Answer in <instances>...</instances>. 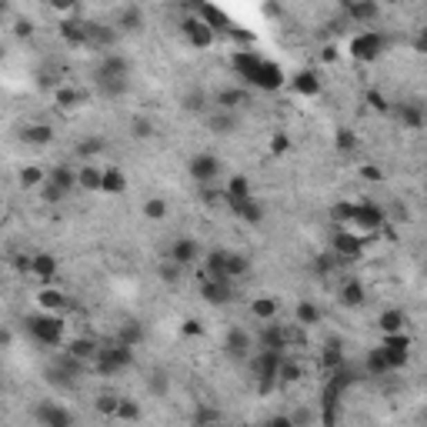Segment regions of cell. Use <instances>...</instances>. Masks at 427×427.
<instances>
[{
	"label": "cell",
	"instance_id": "14",
	"mask_svg": "<svg viewBox=\"0 0 427 427\" xmlns=\"http://www.w3.org/2000/svg\"><path fill=\"white\" fill-rule=\"evenodd\" d=\"M201 294H204L207 304L224 307V304H230V300H234V284H230V280H204Z\"/></svg>",
	"mask_w": 427,
	"mask_h": 427
},
{
	"label": "cell",
	"instance_id": "30",
	"mask_svg": "<svg viewBox=\"0 0 427 427\" xmlns=\"http://www.w3.org/2000/svg\"><path fill=\"white\" fill-rule=\"evenodd\" d=\"M30 274H37L40 280H54L57 257L54 254H34V257H30Z\"/></svg>",
	"mask_w": 427,
	"mask_h": 427
},
{
	"label": "cell",
	"instance_id": "13",
	"mask_svg": "<svg viewBox=\"0 0 427 427\" xmlns=\"http://www.w3.org/2000/svg\"><path fill=\"white\" fill-rule=\"evenodd\" d=\"M100 80H127L130 77V60L124 54H104L100 67H97Z\"/></svg>",
	"mask_w": 427,
	"mask_h": 427
},
{
	"label": "cell",
	"instance_id": "51",
	"mask_svg": "<svg viewBox=\"0 0 427 427\" xmlns=\"http://www.w3.org/2000/svg\"><path fill=\"white\" fill-rule=\"evenodd\" d=\"M47 381H51V384H57V388H64V390H71L77 384L74 377H67V374L60 371L57 364H51V367H47Z\"/></svg>",
	"mask_w": 427,
	"mask_h": 427
},
{
	"label": "cell",
	"instance_id": "23",
	"mask_svg": "<svg viewBox=\"0 0 427 427\" xmlns=\"http://www.w3.org/2000/svg\"><path fill=\"white\" fill-rule=\"evenodd\" d=\"M230 210H234V214H237L241 221H247V224H260V221H264V214H267V210H264V204H260L257 197H247V201H234V204H230Z\"/></svg>",
	"mask_w": 427,
	"mask_h": 427
},
{
	"label": "cell",
	"instance_id": "1",
	"mask_svg": "<svg viewBox=\"0 0 427 427\" xmlns=\"http://www.w3.org/2000/svg\"><path fill=\"white\" fill-rule=\"evenodd\" d=\"M234 71L241 74L244 84H254L260 91H274L284 84V74H280L278 64H271V60H264V57L251 54V51H241V54H234Z\"/></svg>",
	"mask_w": 427,
	"mask_h": 427
},
{
	"label": "cell",
	"instance_id": "26",
	"mask_svg": "<svg viewBox=\"0 0 427 427\" xmlns=\"http://www.w3.org/2000/svg\"><path fill=\"white\" fill-rule=\"evenodd\" d=\"M251 317L260 320V324H271L274 317H278V300L267 298V294H260V298L251 300Z\"/></svg>",
	"mask_w": 427,
	"mask_h": 427
},
{
	"label": "cell",
	"instance_id": "33",
	"mask_svg": "<svg viewBox=\"0 0 427 427\" xmlns=\"http://www.w3.org/2000/svg\"><path fill=\"white\" fill-rule=\"evenodd\" d=\"M294 91L304 93V97H314V93H320V77L314 74V71H300V74H294Z\"/></svg>",
	"mask_w": 427,
	"mask_h": 427
},
{
	"label": "cell",
	"instance_id": "45",
	"mask_svg": "<svg viewBox=\"0 0 427 427\" xmlns=\"http://www.w3.org/2000/svg\"><path fill=\"white\" fill-rule=\"evenodd\" d=\"M140 210H144L147 221H164V217H167V201H164V197H150V201H144Z\"/></svg>",
	"mask_w": 427,
	"mask_h": 427
},
{
	"label": "cell",
	"instance_id": "27",
	"mask_svg": "<svg viewBox=\"0 0 427 427\" xmlns=\"http://www.w3.org/2000/svg\"><path fill=\"white\" fill-rule=\"evenodd\" d=\"M37 300H40V307H44V314H60L67 307V294L57 291V287H44Z\"/></svg>",
	"mask_w": 427,
	"mask_h": 427
},
{
	"label": "cell",
	"instance_id": "60",
	"mask_svg": "<svg viewBox=\"0 0 427 427\" xmlns=\"http://www.w3.org/2000/svg\"><path fill=\"white\" fill-rule=\"evenodd\" d=\"M361 174H364L367 181H381V170H377V167H364Z\"/></svg>",
	"mask_w": 427,
	"mask_h": 427
},
{
	"label": "cell",
	"instance_id": "28",
	"mask_svg": "<svg viewBox=\"0 0 427 427\" xmlns=\"http://www.w3.org/2000/svg\"><path fill=\"white\" fill-rule=\"evenodd\" d=\"M100 190H104V194H124V190H127V177H124V170L104 167V174H100Z\"/></svg>",
	"mask_w": 427,
	"mask_h": 427
},
{
	"label": "cell",
	"instance_id": "10",
	"mask_svg": "<svg viewBox=\"0 0 427 427\" xmlns=\"http://www.w3.org/2000/svg\"><path fill=\"white\" fill-rule=\"evenodd\" d=\"M381 351H384V357L390 361V367L397 371V367L408 364V357H410V337L408 334H388L381 340Z\"/></svg>",
	"mask_w": 427,
	"mask_h": 427
},
{
	"label": "cell",
	"instance_id": "39",
	"mask_svg": "<svg viewBox=\"0 0 427 427\" xmlns=\"http://www.w3.org/2000/svg\"><path fill=\"white\" fill-rule=\"evenodd\" d=\"M224 264H227V251H214V254H207V267H204L207 280H227L224 278Z\"/></svg>",
	"mask_w": 427,
	"mask_h": 427
},
{
	"label": "cell",
	"instance_id": "19",
	"mask_svg": "<svg viewBox=\"0 0 427 427\" xmlns=\"http://www.w3.org/2000/svg\"><path fill=\"white\" fill-rule=\"evenodd\" d=\"M344 14H347V20H354V24H374L377 14H381V7H377L374 0H354V3L344 7Z\"/></svg>",
	"mask_w": 427,
	"mask_h": 427
},
{
	"label": "cell",
	"instance_id": "32",
	"mask_svg": "<svg viewBox=\"0 0 427 427\" xmlns=\"http://www.w3.org/2000/svg\"><path fill=\"white\" fill-rule=\"evenodd\" d=\"M100 174H104V167H97V164H80V170H77V187H80V190H100Z\"/></svg>",
	"mask_w": 427,
	"mask_h": 427
},
{
	"label": "cell",
	"instance_id": "25",
	"mask_svg": "<svg viewBox=\"0 0 427 427\" xmlns=\"http://www.w3.org/2000/svg\"><path fill=\"white\" fill-rule=\"evenodd\" d=\"M404 324H408V314L397 311V307H394V311H384V314L377 317V331H381L384 337L388 334H404Z\"/></svg>",
	"mask_w": 427,
	"mask_h": 427
},
{
	"label": "cell",
	"instance_id": "41",
	"mask_svg": "<svg viewBox=\"0 0 427 427\" xmlns=\"http://www.w3.org/2000/svg\"><path fill=\"white\" fill-rule=\"evenodd\" d=\"M60 37L67 40V44H74V47H87V30H84V24H60Z\"/></svg>",
	"mask_w": 427,
	"mask_h": 427
},
{
	"label": "cell",
	"instance_id": "11",
	"mask_svg": "<svg viewBox=\"0 0 427 427\" xmlns=\"http://www.w3.org/2000/svg\"><path fill=\"white\" fill-rule=\"evenodd\" d=\"M384 221H388L384 207H377V204H361V207H354V224H357L361 230H367V234H377V230L384 227Z\"/></svg>",
	"mask_w": 427,
	"mask_h": 427
},
{
	"label": "cell",
	"instance_id": "9",
	"mask_svg": "<svg viewBox=\"0 0 427 427\" xmlns=\"http://www.w3.org/2000/svg\"><path fill=\"white\" fill-rule=\"evenodd\" d=\"M381 51H384V37L377 30H361L351 40V57H357V60H374V57H381Z\"/></svg>",
	"mask_w": 427,
	"mask_h": 427
},
{
	"label": "cell",
	"instance_id": "54",
	"mask_svg": "<svg viewBox=\"0 0 427 427\" xmlns=\"http://www.w3.org/2000/svg\"><path fill=\"white\" fill-rule=\"evenodd\" d=\"M357 147V137L351 130H337V150H354Z\"/></svg>",
	"mask_w": 427,
	"mask_h": 427
},
{
	"label": "cell",
	"instance_id": "2",
	"mask_svg": "<svg viewBox=\"0 0 427 427\" xmlns=\"http://www.w3.org/2000/svg\"><path fill=\"white\" fill-rule=\"evenodd\" d=\"M93 367H97V374H104V377H113V374L127 371V367H134V347H124V344L100 347L97 357H93Z\"/></svg>",
	"mask_w": 427,
	"mask_h": 427
},
{
	"label": "cell",
	"instance_id": "34",
	"mask_svg": "<svg viewBox=\"0 0 427 427\" xmlns=\"http://www.w3.org/2000/svg\"><path fill=\"white\" fill-rule=\"evenodd\" d=\"M294 324H298V327H314V324H320V307L311 304V300H300L298 311H294Z\"/></svg>",
	"mask_w": 427,
	"mask_h": 427
},
{
	"label": "cell",
	"instance_id": "40",
	"mask_svg": "<svg viewBox=\"0 0 427 427\" xmlns=\"http://www.w3.org/2000/svg\"><path fill=\"white\" fill-rule=\"evenodd\" d=\"M54 100H57V107H60V111H74V107H80V104H84V93L74 91V87H60V91L54 93Z\"/></svg>",
	"mask_w": 427,
	"mask_h": 427
},
{
	"label": "cell",
	"instance_id": "4",
	"mask_svg": "<svg viewBox=\"0 0 427 427\" xmlns=\"http://www.w3.org/2000/svg\"><path fill=\"white\" fill-rule=\"evenodd\" d=\"M284 354H271V351H257L251 354V371H254V377H257V388L267 394V390L278 384V364Z\"/></svg>",
	"mask_w": 427,
	"mask_h": 427
},
{
	"label": "cell",
	"instance_id": "44",
	"mask_svg": "<svg viewBox=\"0 0 427 427\" xmlns=\"http://www.w3.org/2000/svg\"><path fill=\"white\" fill-rule=\"evenodd\" d=\"M147 390L154 394V397H164L170 390V377H167V371H150V377H147Z\"/></svg>",
	"mask_w": 427,
	"mask_h": 427
},
{
	"label": "cell",
	"instance_id": "5",
	"mask_svg": "<svg viewBox=\"0 0 427 427\" xmlns=\"http://www.w3.org/2000/svg\"><path fill=\"white\" fill-rule=\"evenodd\" d=\"M187 174H190V181H194V184L210 187L214 181H217V174H221V161H217L214 154H197V157H190Z\"/></svg>",
	"mask_w": 427,
	"mask_h": 427
},
{
	"label": "cell",
	"instance_id": "61",
	"mask_svg": "<svg viewBox=\"0 0 427 427\" xmlns=\"http://www.w3.org/2000/svg\"><path fill=\"white\" fill-rule=\"evenodd\" d=\"M0 347H10V331L0 327Z\"/></svg>",
	"mask_w": 427,
	"mask_h": 427
},
{
	"label": "cell",
	"instance_id": "57",
	"mask_svg": "<svg viewBox=\"0 0 427 427\" xmlns=\"http://www.w3.org/2000/svg\"><path fill=\"white\" fill-rule=\"evenodd\" d=\"M264 427H294V424H291V417H287V414H278V417H271Z\"/></svg>",
	"mask_w": 427,
	"mask_h": 427
},
{
	"label": "cell",
	"instance_id": "6",
	"mask_svg": "<svg viewBox=\"0 0 427 427\" xmlns=\"http://www.w3.org/2000/svg\"><path fill=\"white\" fill-rule=\"evenodd\" d=\"M34 417H37L40 427H74V414L67 408H60L54 401H40L34 408Z\"/></svg>",
	"mask_w": 427,
	"mask_h": 427
},
{
	"label": "cell",
	"instance_id": "21",
	"mask_svg": "<svg viewBox=\"0 0 427 427\" xmlns=\"http://www.w3.org/2000/svg\"><path fill=\"white\" fill-rule=\"evenodd\" d=\"M113 27L124 30V34H140V30H144V10H140V7H120Z\"/></svg>",
	"mask_w": 427,
	"mask_h": 427
},
{
	"label": "cell",
	"instance_id": "52",
	"mask_svg": "<svg viewBox=\"0 0 427 427\" xmlns=\"http://www.w3.org/2000/svg\"><path fill=\"white\" fill-rule=\"evenodd\" d=\"M287 417H291V424H294V427H307L311 421H314V414H311L307 408H298L294 414H287Z\"/></svg>",
	"mask_w": 427,
	"mask_h": 427
},
{
	"label": "cell",
	"instance_id": "8",
	"mask_svg": "<svg viewBox=\"0 0 427 427\" xmlns=\"http://www.w3.org/2000/svg\"><path fill=\"white\" fill-rule=\"evenodd\" d=\"M224 354L230 357V361H251V354H254V340L247 331L241 327H230L227 337H224Z\"/></svg>",
	"mask_w": 427,
	"mask_h": 427
},
{
	"label": "cell",
	"instance_id": "56",
	"mask_svg": "<svg viewBox=\"0 0 427 427\" xmlns=\"http://www.w3.org/2000/svg\"><path fill=\"white\" fill-rule=\"evenodd\" d=\"M287 147H291V140H287L284 134H278V137H274V144H271V150H274V154H284Z\"/></svg>",
	"mask_w": 427,
	"mask_h": 427
},
{
	"label": "cell",
	"instance_id": "64",
	"mask_svg": "<svg viewBox=\"0 0 427 427\" xmlns=\"http://www.w3.org/2000/svg\"><path fill=\"white\" fill-rule=\"evenodd\" d=\"M241 427H247V424H241Z\"/></svg>",
	"mask_w": 427,
	"mask_h": 427
},
{
	"label": "cell",
	"instance_id": "48",
	"mask_svg": "<svg viewBox=\"0 0 427 427\" xmlns=\"http://www.w3.org/2000/svg\"><path fill=\"white\" fill-rule=\"evenodd\" d=\"M140 417V404L137 401H130V397H120V404H117V421H127L134 424Z\"/></svg>",
	"mask_w": 427,
	"mask_h": 427
},
{
	"label": "cell",
	"instance_id": "18",
	"mask_svg": "<svg viewBox=\"0 0 427 427\" xmlns=\"http://www.w3.org/2000/svg\"><path fill=\"white\" fill-rule=\"evenodd\" d=\"M244 104H247V91L244 87H221V91L214 93V107L217 111L237 113V107H244Z\"/></svg>",
	"mask_w": 427,
	"mask_h": 427
},
{
	"label": "cell",
	"instance_id": "24",
	"mask_svg": "<svg viewBox=\"0 0 427 427\" xmlns=\"http://www.w3.org/2000/svg\"><path fill=\"white\" fill-rule=\"evenodd\" d=\"M97 351H100V347H97V340H91V337H74V340L67 344V351H64V354H71V357H74V361H80V364H91L93 357H97Z\"/></svg>",
	"mask_w": 427,
	"mask_h": 427
},
{
	"label": "cell",
	"instance_id": "31",
	"mask_svg": "<svg viewBox=\"0 0 427 427\" xmlns=\"http://www.w3.org/2000/svg\"><path fill=\"white\" fill-rule=\"evenodd\" d=\"M224 197H227V204L254 197V194H251V181H247V177H241V174H237V177H230V181H227V187H224Z\"/></svg>",
	"mask_w": 427,
	"mask_h": 427
},
{
	"label": "cell",
	"instance_id": "49",
	"mask_svg": "<svg viewBox=\"0 0 427 427\" xmlns=\"http://www.w3.org/2000/svg\"><path fill=\"white\" fill-rule=\"evenodd\" d=\"M367 367H371V374H390L394 367H390V361L384 357V351L381 347H374L371 354H367Z\"/></svg>",
	"mask_w": 427,
	"mask_h": 427
},
{
	"label": "cell",
	"instance_id": "15",
	"mask_svg": "<svg viewBox=\"0 0 427 427\" xmlns=\"http://www.w3.org/2000/svg\"><path fill=\"white\" fill-rule=\"evenodd\" d=\"M207 127H210V134H217V137H230L234 130L241 127V117L234 111H217L214 107V113L207 117Z\"/></svg>",
	"mask_w": 427,
	"mask_h": 427
},
{
	"label": "cell",
	"instance_id": "7",
	"mask_svg": "<svg viewBox=\"0 0 427 427\" xmlns=\"http://www.w3.org/2000/svg\"><path fill=\"white\" fill-rule=\"evenodd\" d=\"M364 244H367V234H347V230H337L334 241H331V251H334L337 257L347 264V260H357V257H361Z\"/></svg>",
	"mask_w": 427,
	"mask_h": 427
},
{
	"label": "cell",
	"instance_id": "35",
	"mask_svg": "<svg viewBox=\"0 0 427 427\" xmlns=\"http://www.w3.org/2000/svg\"><path fill=\"white\" fill-rule=\"evenodd\" d=\"M247 271H251V260L244 257V254H227V264H224V278L234 280L237 278H247Z\"/></svg>",
	"mask_w": 427,
	"mask_h": 427
},
{
	"label": "cell",
	"instance_id": "43",
	"mask_svg": "<svg viewBox=\"0 0 427 427\" xmlns=\"http://www.w3.org/2000/svg\"><path fill=\"white\" fill-rule=\"evenodd\" d=\"M340 304H347V307H361V304H364V287H361L357 280H347V284L340 287Z\"/></svg>",
	"mask_w": 427,
	"mask_h": 427
},
{
	"label": "cell",
	"instance_id": "20",
	"mask_svg": "<svg viewBox=\"0 0 427 427\" xmlns=\"http://www.w3.org/2000/svg\"><path fill=\"white\" fill-rule=\"evenodd\" d=\"M100 154H107V137H100V134H91V137L77 140V157H80V161L93 164V161H97Z\"/></svg>",
	"mask_w": 427,
	"mask_h": 427
},
{
	"label": "cell",
	"instance_id": "42",
	"mask_svg": "<svg viewBox=\"0 0 427 427\" xmlns=\"http://www.w3.org/2000/svg\"><path fill=\"white\" fill-rule=\"evenodd\" d=\"M154 134H157V127H154L150 117H134V120H130V137H134V140H150Z\"/></svg>",
	"mask_w": 427,
	"mask_h": 427
},
{
	"label": "cell",
	"instance_id": "22",
	"mask_svg": "<svg viewBox=\"0 0 427 427\" xmlns=\"http://www.w3.org/2000/svg\"><path fill=\"white\" fill-rule=\"evenodd\" d=\"M84 30H87V47L107 51L113 40H117V30H113V27H104V24H84Z\"/></svg>",
	"mask_w": 427,
	"mask_h": 427
},
{
	"label": "cell",
	"instance_id": "36",
	"mask_svg": "<svg viewBox=\"0 0 427 427\" xmlns=\"http://www.w3.org/2000/svg\"><path fill=\"white\" fill-rule=\"evenodd\" d=\"M397 117H401V124L410 130L424 127V111H421V104H401V107H397Z\"/></svg>",
	"mask_w": 427,
	"mask_h": 427
},
{
	"label": "cell",
	"instance_id": "38",
	"mask_svg": "<svg viewBox=\"0 0 427 427\" xmlns=\"http://www.w3.org/2000/svg\"><path fill=\"white\" fill-rule=\"evenodd\" d=\"M144 340V327L137 324V320H127L124 327H120V334H117V344H124V347H137Z\"/></svg>",
	"mask_w": 427,
	"mask_h": 427
},
{
	"label": "cell",
	"instance_id": "17",
	"mask_svg": "<svg viewBox=\"0 0 427 427\" xmlns=\"http://www.w3.org/2000/svg\"><path fill=\"white\" fill-rule=\"evenodd\" d=\"M44 184H51L54 190H60V194L67 197V194L77 187V170L67 167V164H57V167L47 174V181H44Z\"/></svg>",
	"mask_w": 427,
	"mask_h": 427
},
{
	"label": "cell",
	"instance_id": "59",
	"mask_svg": "<svg viewBox=\"0 0 427 427\" xmlns=\"http://www.w3.org/2000/svg\"><path fill=\"white\" fill-rule=\"evenodd\" d=\"M184 334L197 337V334H201V324H197V320H187V324H184Z\"/></svg>",
	"mask_w": 427,
	"mask_h": 427
},
{
	"label": "cell",
	"instance_id": "58",
	"mask_svg": "<svg viewBox=\"0 0 427 427\" xmlns=\"http://www.w3.org/2000/svg\"><path fill=\"white\" fill-rule=\"evenodd\" d=\"M14 271H20V274H30V257H14Z\"/></svg>",
	"mask_w": 427,
	"mask_h": 427
},
{
	"label": "cell",
	"instance_id": "63",
	"mask_svg": "<svg viewBox=\"0 0 427 427\" xmlns=\"http://www.w3.org/2000/svg\"><path fill=\"white\" fill-rule=\"evenodd\" d=\"M0 57H3V47H0Z\"/></svg>",
	"mask_w": 427,
	"mask_h": 427
},
{
	"label": "cell",
	"instance_id": "47",
	"mask_svg": "<svg viewBox=\"0 0 427 427\" xmlns=\"http://www.w3.org/2000/svg\"><path fill=\"white\" fill-rule=\"evenodd\" d=\"M184 111L187 113H204L207 111V93L204 91H190V93H184Z\"/></svg>",
	"mask_w": 427,
	"mask_h": 427
},
{
	"label": "cell",
	"instance_id": "37",
	"mask_svg": "<svg viewBox=\"0 0 427 427\" xmlns=\"http://www.w3.org/2000/svg\"><path fill=\"white\" fill-rule=\"evenodd\" d=\"M300 374H304V367H300L298 361H291V357H280V364H278V384H298L300 381Z\"/></svg>",
	"mask_w": 427,
	"mask_h": 427
},
{
	"label": "cell",
	"instance_id": "62",
	"mask_svg": "<svg viewBox=\"0 0 427 427\" xmlns=\"http://www.w3.org/2000/svg\"><path fill=\"white\" fill-rule=\"evenodd\" d=\"M204 427H224V424H221V421H214V424H204Z\"/></svg>",
	"mask_w": 427,
	"mask_h": 427
},
{
	"label": "cell",
	"instance_id": "16",
	"mask_svg": "<svg viewBox=\"0 0 427 427\" xmlns=\"http://www.w3.org/2000/svg\"><path fill=\"white\" fill-rule=\"evenodd\" d=\"M197 241H190V237H177V241L170 244V264H177L181 271L184 267H190L194 260H197Z\"/></svg>",
	"mask_w": 427,
	"mask_h": 427
},
{
	"label": "cell",
	"instance_id": "29",
	"mask_svg": "<svg viewBox=\"0 0 427 427\" xmlns=\"http://www.w3.org/2000/svg\"><path fill=\"white\" fill-rule=\"evenodd\" d=\"M24 140L34 144V147H47L54 140V127L51 124H27L24 127Z\"/></svg>",
	"mask_w": 427,
	"mask_h": 427
},
{
	"label": "cell",
	"instance_id": "46",
	"mask_svg": "<svg viewBox=\"0 0 427 427\" xmlns=\"http://www.w3.org/2000/svg\"><path fill=\"white\" fill-rule=\"evenodd\" d=\"M117 404H120L117 394H100V397L93 401V410H97L100 417H117Z\"/></svg>",
	"mask_w": 427,
	"mask_h": 427
},
{
	"label": "cell",
	"instance_id": "3",
	"mask_svg": "<svg viewBox=\"0 0 427 427\" xmlns=\"http://www.w3.org/2000/svg\"><path fill=\"white\" fill-rule=\"evenodd\" d=\"M27 331L40 347H57L64 337V320H60V314H34L27 317Z\"/></svg>",
	"mask_w": 427,
	"mask_h": 427
},
{
	"label": "cell",
	"instance_id": "50",
	"mask_svg": "<svg viewBox=\"0 0 427 427\" xmlns=\"http://www.w3.org/2000/svg\"><path fill=\"white\" fill-rule=\"evenodd\" d=\"M44 181H47V174L40 167H24L20 170V184L24 187H44Z\"/></svg>",
	"mask_w": 427,
	"mask_h": 427
},
{
	"label": "cell",
	"instance_id": "55",
	"mask_svg": "<svg viewBox=\"0 0 427 427\" xmlns=\"http://www.w3.org/2000/svg\"><path fill=\"white\" fill-rule=\"evenodd\" d=\"M14 34H17V37H30V34H34V24H30V20H20L17 27H14Z\"/></svg>",
	"mask_w": 427,
	"mask_h": 427
},
{
	"label": "cell",
	"instance_id": "53",
	"mask_svg": "<svg viewBox=\"0 0 427 427\" xmlns=\"http://www.w3.org/2000/svg\"><path fill=\"white\" fill-rule=\"evenodd\" d=\"M161 280H164V284H177V280H181V267L167 260V264L161 267Z\"/></svg>",
	"mask_w": 427,
	"mask_h": 427
},
{
	"label": "cell",
	"instance_id": "12",
	"mask_svg": "<svg viewBox=\"0 0 427 427\" xmlns=\"http://www.w3.org/2000/svg\"><path fill=\"white\" fill-rule=\"evenodd\" d=\"M184 40L194 51H207V47H214V30L201 17H190L184 24Z\"/></svg>",
	"mask_w": 427,
	"mask_h": 427
}]
</instances>
